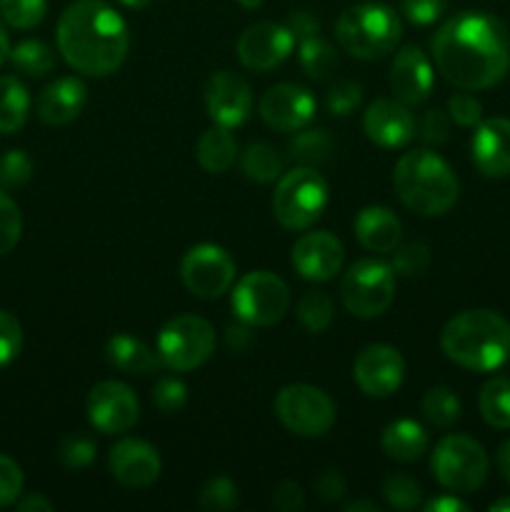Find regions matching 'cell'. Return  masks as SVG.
Instances as JSON below:
<instances>
[{
	"label": "cell",
	"mask_w": 510,
	"mask_h": 512,
	"mask_svg": "<svg viewBox=\"0 0 510 512\" xmlns=\"http://www.w3.org/2000/svg\"><path fill=\"white\" fill-rule=\"evenodd\" d=\"M433 58L443 78L460 90H485L510 68V38L495 15L465 10L433 35Z\"/></svg>",
	"instance_id": "6da1fadb"
},
{
	"label": "cell",
	"mask_w": 510,
	"mask_h": 512,
	"mask_svg": "<svg viewBox=\"0 0 510 512\" xmlns=\"http://www.w3.org/2000/svg\"><path fill=\"white\" fill-rule=\"evenodd\" d=\"M58 50L83 75L105 78L123 65L130 33L123 15L105 0H75L58 18Z\"/></svg>",
	"instance_id": "7a4b0ae2"
},
{
	"label": "cell",
	"mask_w": 510,
	"mask_h": 512,
	"mask_svg": "<svg viewBox=\"0 0 510 512\" xmlns=\"http://www.w3.org/2000/svg\"><path fill=\"white\" fill-rule=\"evenodd\" d=\"M440 348L455 365L490 373L510 358V323L495 310H463L445 323Z\"/></svg>",
	"instance_id": "3957f363"
},
{
	"label": "cell",
	"mask_w": 510,
	"mask_h": 512,
	"mask_svg": "<svg viewBox=\"0 0 510 512\" xmlns=\"http://www.w3.org/2000/svg\"><path fill=\"white\" fill-rule=\"evenodd\" d=\"M393 185L405 208L418 215H443L455 205L460 183L453 168L433 150H413L395 163Z\"/></svg>",
	"instance_id": "277c9868"
},
{
	"label": "cell",
	"mask_w": 510,
	"mask_h": 512,
	"mask_svg": "<svg viewBox=\"0 0 510 512\" xmlns=\"http://www.w3.org/2000/svg\"><path fill=\"white\" fill-rule=\"evenodd\" d=\"M403 35V23L393 8L380 3H360L343 10L335 23V38L345 53L360 60H380L393 53Z\"/></svg>",
	"instance_id": "5b68a950"
},
{
	"label": "cell",
	"mask_w": 510,
	"mask_h": 512,
	"mask_svg": "<svg viewBox=\"0 0 510 512\" xmlns=\"http://www.w3.org/2000/svg\"><path fill=\"white\" fill-rule=\"evenodd\" d=\"M328 205V183L315 168H295L280 175L273 193V213L283 228L308 230Z\"/></svg>",
	"instance_id": "8992f818"
},
{
	"label": "cell",
	"mask_w": 510,
	"mask_h": 512,
	"mask_svg": "<svg viewBox=\"0 0 510 512\" xmlns=\"http://www.w3.org/2000/svg\"><path fill=\"white\" fill-rule=\"evenodd\" d=\"M430 470L445 490L475 493L488 478V455L478 440L468 435H448L435 445Z\"/></svg>",
	"instance_id": "52a82bcc"
},
{
	"label": "cell",
	"mask_w": 510,
	"mask_h": 512,
	"mask_svg": "<svg viewBox=\"0 0 510 512\" xmlns=\"http://www.w3.org/2000/svg\"><path fill=\"white\" fill-rule=\"evenodd\" d=\"M230 305L240 323L250 328H268L283 320L290 308V290L283 278L268 270H253L235 283Z\"/></svg>",
	"instance_id": "ba28073f"
},
{
	"label": "cell",
	"mask_w": 510,
	"mask_h": 512,
	"mask_svg": "<svg viewBox=\"0 0 510 512\" xmlns=\"http://www.w3.org/2000/svg\"><path fill=\"white\" fill-rule=\"evenodd\" d=\"M340 298L355 318H378L393 305L395 273L383 260L365 258L348 268L340 283Z\"/></svg>",
	"instance_id": "9c48e42d"
},
{
	"label": "cell",
	"mask_w": 510,
	"mask_h": 512,
	"mask_svg": "<svg viewBox=\"0 0 510 512\" xmlns=\"http://www.w3.org/2000/svg\"><path fill=\"white\" fill-rule=\"evenodd\" d=\"M158 355L165 368L188 373L200 368L215 350V330L198 315H178L158 333Z\"/></svg>",
	"instance_id": "30bf717a"
},
{
	"label": "cell",
	"mask_w": 510,
	"mask_h": 512,
	"mask_svg": "<svg viewBox=\"0 0 510 512\" xmlns=\"http://www.w3.org/2000/svg\"><path fill=\"white\" fill-rule=\"evenodd\" d=\"M273 408L280 423L303 438H320L335 423V403L315 385H288L278 393Z\"/></svg>",
	"instance_id": "8fae6325"
},
{
	"label": "cell",
	"mask_w": 510,
	"mask_h": 512,
	"mask_svg": "<svg viewBox=\"0 0 510 512\" xmlns=\"http://www.w3.org/2000/svg\"><path fill=\"white\" fill-rule=\"evenodd\" d=\"M180 278L185 288L198 298H220L228 293L235 280V263L230 253L220 245L200 243L185 253L180 263Z\"/></svg>",
	"instance_id": "7c38bea8"
},
{
	"label": "cell",
	"mask_w": 510,
	"mask_h": 512,
	"mask_svg": "<svg viewBox=\"0 0 510 512\" xmlns=\"http://www.w3.org/2000/svg\"><path fill=\"white\" fill-rule=\"evenodd\" d=\"M140 418L138 398L118 380H103L88 395V420L103 435L128 433Z\"/></svg>",
	"instance_id": "4fadbf2b"
},
{
	"label": "cell",
	"mask_w": 510,
	"mask_h": 512,
	"mask_svg": "<svg viewBox=\"0 0 510 512\" xmlns=\"http://www.w3.org/2000/svg\"><path fill=\"white\" fill-rule=\"evenodd\" d=\"M355 385L370 398H390L403 385L405 360L395 348L383 343L360 350L353 365Z\"/></svg>",
	"instance_id": "5bb4252c"
},
{
	"label": "cell",
	"mask_w": 510,
	"mask_h": 512,
	"mask_svg": "<svg viewBox=\"0 0 510 512\" xmlns=\"http://www.w3.org/2000/svg\"><path fill=\"white\" fill-rule=\"evenodd\" d=\"M293 45L295 38L288 25L255 23L238 38V58L253 73H268L293 53Z\"/></svg>",
	"instance_id": "9a60e30c"
},
{
	"label": "cell",
	"mask_w": 510,
	"mask_h": 512,
	"mask_svg": "<svg viewBox=\"0 0 510 512\" xmlns=\"http://www.w3.org/2000/svg\"><path fill=\"white\" fill-rule=\"evenodd\" d=\"M260 118L280 133H295L305 128L315 115V98L308 88L295 83H278L260 98Z\"/></svg>",
	"instance_id": "2e32d148"
},
{
	"label": "cell",
	"mask_w": 510,
	"mask_h": 512,
	"mask_svg": "<svg viewBox=\"0 0 510 512\" xmlns=\"http://www.w3.org/2000/svg\"><path fill=\"white\" fill-rule=\"evenodd\" d=\"M205 108L218 125L238 128L248 120L250 108H253L250 85L230 70H218L205 83Z\"/></svg>",
	"instance_id": "e0dca14e"
},
{
	"label": "cell",
	"mask_w": 510,
	"mask_h": 512,
	"mask_svg": "<svg viewBox=\"0 0 510 512\" xmlns=\"http://www.w3.org/2000/svg\"><path fill=\"white\" fill-rule=\"evenodd\" d=\"M293 268L313 283H328L340 273L345 260L343 243L335 235L318 230V233H305L293 245Z\"/></svg>",
	"instance_id": "ac0fdd59"
},
{
	"label": "cell",
	"mask_w": 510,
	"mask_h": 512,
	"mask_svg": "<svg viewBox=\"0 0 510 512\" xmlns=\"http://www.w3.org/2000/svg\"><path fill=\"white\" fill-rule=\"evenodd\" d=\"M108 468L125 488H148L160 478V455L145 440L125 438L110 448Z\"/></svg>",
	"instance_id": "d6986e66"
},
{
	"label": "cell",
	"mask_w": 510,
	"mask_h": 512,
	"mask_svg": "<svg viewBox=\"0 0 510 512\" xmlns=\"http://www.w3.org/2000/svg\"><path fill=\"white\" fill-rule=\"evenodd\" d=\"M473 163L485 178H508L510 175V120L488 118L475 125L470 140Z\"/></svg>",
	"instance_id": "ffe728a7"
},
{
	"label": "cell",
	"mask_w": 510,
	"mask_h": 512,
	"mask_svg": "<svg viewBox=\"0 0 510 512\" xmlns=\"http://www.w3.org/2000/svg\"><path fill=\"white\" fill-rule=\"evenodd\" d=\"M363 128L368 140L380 148H403L415 138V118L400 100H375L365 110Z\"/></svg>",
	"instance_id": "44dd1931"
},
{
	"label": "cell",
	"mask_w": 510,
	"mask_h": 512,
	"mask_svg": "<svg viewBox=\"0 0 510 512\" xmlns=\"http://www.w3.org/2000/svg\"><path fill=\"white\" fill-rule=\"evenodd\" d=\"M390 90L403 105H420L433 90V65L415 45L400 50L390 68Z\"/></svg>",
	"instance_id": "7402d4cb"
},
{
	"label": "cell",
	"mask_w": 510,
	"mask_h": 512,
	"mask_svg": "<svg viewBox=\"0 0 510 512\" xmlns=\"http://www.w3.org/2000/svg\"><path fill=\"white\" fill-rule=\"evenodd\" d=\"M88 103V88L78 78H58L45 85L43 93L38 95V118L45 125H68L83 113Z\"/></svg>",
	"instance_id": "603a6c76"
},
{
	"label": "cell",
	"mask_w": 510,
	"mask_h": 512,
	"mask_svg": "<svg viewBox=\"0 0 510 512\" xmlns=\"http://www.w3.org/2000/svg\"><path fill=\"white\" fill-rule=\"evenodd\" d=\"M355 238L370 253H393L403 238L400 218L383 205H368L358 213L353 223Z\"/></svg>",
	"instance_id": "cb8c5ba5"
},
{
	"label": "cell",
	"mask_w": 510,
	"mask_h": 512,
	"mask_svg": "<svg viewBox=\"0 0 510 512\" xmlns=\"http://www.w3.org/2000/svg\"><path fill=\"white\" fill-rule=\"evenodd\" d=\"M105 358L113 368L123 370L130 375H148L163 365L160 355L150 350L143 340L133 338V335L118 333L108 340L105 345Z\"/></svg>",
	"instance_id": "d4e9b609"
},
{
	"label": "cell",
	"mask_w": 510,
	"mask_h": 512,
	"mask_svg": "<svg viewBox=\"0 0 510 512\" xmlns=\"http://www.w3.org/2000/svg\"><path fill=\"white\" fill-rule=\"evenodd\" d=\"M380 443H383V450L393 460H398V463H413V460H418L428 450V433H425V428L420 423L403 418L395 420V423H390L383 430Z\"/></svg>",
	"instance_id": "484cf974"
},
{
	"label": "cell",
	"mask_w": 510,
	"mask_h": 512,
	"mask_svg": "<svg viewBox=\"0 0 510 512\" xmlns=\"http://www.w3.org/2000/svg\"><path fill=\"white\" fill-rule=\"evenodd\" d=\"M195 155H198V163L203 165L208 173L220 175L235 163V158H238V140L230 133V128L215 123L213 128H208L198 138Z\"/></svg>",
	"instance_id": "4316f807"
},
{
	"label": "cell",
	"mask_w": 510,
	"mask_h": 512,
	"mask_svg": "<svg viewBox=\"0 0 510 512\" xmlns=\"http://www.w3.org/2000/svg\"><path fill=\"white\" fill-rule=\"evenodd\" d=\"M30 113L28 88L15 75H0V133H18Z\"/></svg>",
	"instance_id": "83f0119b"
},
{
	"label": "cell",
	"mask_w": 510,
	"mask_h": 512,
	"mask_svg": "<svg viewBox=\"0 0 510 512\" xmlns=\"http://www.w3.org/2000/svg\"><path fill=\"white\" fill-rule=\"evenodd\" d=\"M478 408L490 428L510 430V380L490 378L488 383L480 388Z\"/></svg>",
	"instance_id": "f1b7e54d"
},
{
	"label": "cell",
	"mask_w": 510,
	"mask_h": 512,
	"mask_svg": "<svg viewBox=\"0 0 510 512\" xmlns=\"http://www.w3.org/2000/svg\"><path fill=\"white\" fill-rule=\"evenodd\" d=\"M10 60L20 73L30 75V78H43V75L53 73L55 68V53L50 45L43 40H23L10 50Z\"/></svg>",
	"instance_id": "f546056e"
},
{
	"label": "cell",
	"mask_w": 510,
	"mask_h": 512,
	"mask_svg": "<svg viewBox=\"0 0 510 512\" xmlns=\"http://www.w3.org/2000/svg\"><path fill=\"white\" fill-rule=\"evenodd\" d=\"M300 65L308 78L325 80L338 68V55L328 40H323L320 35H310V38L300 40Z\"/></svg>",
	"instance_id": "4dcf8cb0"
},
{
	"label": "cell",
	"mask_w": 510,
	"mask_h": 512,
	"mask_svg": "<svg viewBox=\"0 0 510 512\" xmlns=\"http://www.w3.org/2000/svg\"><path fill=\"white\" fill-rule=\"evenodd\" d=\"M243 173L255 183H273L283 173V158L268 143H253L243 153Z\"/></svg>",
	"instance_id": "1f68e13d"
},
{
	"label": "cell",
	"mask_w": 510,
	"mask_h": 512,
	"mask_svg": "<svg viewBox=\"0 0 510 512\" xmlns=\"http://www.w3.org/2000/svg\"><path fill=\"white\" fill-rule=\"evenodd\" d=\"M423 415L438 428H450L460 418V400L445 385L430 388L423 398Z\"/></svg>",
	"instance_id": "d6a6232c"
},
{
	"label": "cell",
	"mask_w": 510,
	"mask_h": 512,
	"mask_svg": "<svg viewBox=\"0 0 510 512\" xmlns=\"http://www.w3.org/2000/svg\"><path fill=\"white\" fill-rule=\"evenodd\" d=\"M330 148H333V140H330L328 130L323 128H315V130H303V133L295 135L290 140V155L293 160L303 165H315V163H323L325 158L330 155Z\"/></svg>",
	"instance_id": "836d02e7"
},
{
	"label": "cell",
	"mask_w": 510,
	"mask_h": 512,
	"mask_svg": "<svg viewBox=\"0 0 510 512\" xmlns=\"http://www.w3.org/2000/svg\"><path fill=\"white\" fill-rule=\"evenodd\" d=\"M298 320L310 333H323L333 323V303L320 290H310L298 300Z\"/></svg>",
	"instance_id": "e575fe53"
},
{
	"label": "cell",
	"mask_w": 510,
	"mask_h": 512,
	"mask_svg": "<svg viewBox=\"0 0 510 512\" xmlns=\"http://www.w3.org/2000/svg\"><path fill=\"white\" fill-rule=\"evenodd\" d=\"M48 0H0V15L18 30H30L43 23Z\"/></svg>",
	"instance_id": "d590c367"
},
{
	"label": "cell",
	"mask_w": 510,
	"mask_h": 512,
	"mask_svg": "<svg viewBox=\"0 0 510 512\" xmlns=\"http://www.w3.org/2000/svg\"><path fill=\"white\" fill-rule=\"evenodd\" d=\"M383 495L390 508L415 510L423 498V488H420L418 480L408 478V475H390L383 485Z\"/></svg>",
	"instance_id": "8d00e7d4"
},
{
	"label": "cell",
	"mask_w": 510,
	"mask_h": 512,
	"mask_svg": "<svg viewBox=\"0 0 510 512\" xmlns=\"http://www.w3.org/2000/svg\"><path fill=\"white\" fill-rule=\"evenodd\" d=\"M20 233H23V215H20V208L0 188V258L8 255L18 245Z\"/></svg>",
	"instance_id": "74e56055"
},
{
	"label": "cell",
	"mask_w": 510,
	"mask_h": 512,
	"mask_svg": "<svg viewBox=\"0 0 510 512\" xmlns=\"http://www.w3.org/2000/svg\"><path fill=\"white\" fill-rule=\"evenodd\" d=\"M430 265V250L425 243H408L398 245L390 260V268L393 273L405 275V278H415V275H423Z\"/></svg>",
	"instance_id": "f35d334b"
},
{
	"label": "cell",
	"mask_w": 510,
	"mask_h": 512,
	"mask_svg": "<svg viewBox=\"0 0 510 512\" xmlns=\"http://www.w3.org/2000/svg\"><path fill=\"white\" fill-rule=\"evenodd\" d=\"M188 403V388H185L183 380L178 378H160L153 388V405L163 415H175L185 408Z\"/></svg>",
	"instance_id": "ab89813d"
},
{
	"label": "cell",
	"mask_w": 510,
	"mask_h": 512,
	"mask_svg": "<svg viewBox=\"0 0 510 512\" xmlns=\"http://www.w3.org/2000/svg\"><path fill=\"white\" fill-rule=\"evenodd\" d=\"M200 505L208 512H225L238 505V488L230 478H213L200 490Z\"/></svg>",
	"instance_id": "60d3db41"
},
{
	"label": "cell",
	"mask_w": 510,
	"mask_h": 512,
	"mask_svg": "<svg viewBox=\"0 0 510 512\" xmlns=\"http://www.w3.org/2000/svg\"><path fill=\"white\" fill-rule=\"evenodd\" d=\"M33 173V160L28 158L25 150H8L0 155V188H20L30 180Z\"/></svg>",
	"instance_id": "b9f144b4"
},
{
	"label": "cell",
	"mask_w": 510,
	"mask_h": 512,
	"mask_svg": "<svg viewBox=\"0 0 510 512\" xmlns=\"http://www.w3.org/2000/svg\"><path fill=\"white\" fill-rule=\"evenodd\" d=\"M23 348V328L20 320L8 310H0V368L13 363Z\"/></svg>",
	"instance_id": "7bdbcfd3"
},
{
	"label": "cell",
	"mask_w": 510,
	"mask_h": 512,
	"mask_svg": "<svg viewBox=\"0 0 510 512\" xmlns=\"http://www.w3.org/2000/svg\"><path fill=\"white\" fill-rule=\"evenodd\" d=\"M360 98H363V88L355 80H340L330 88L328 93V110L338 118H345V115L353 113L360 105Z\"/></svg>",
	"instance_id": "ee69618b"
},
{
	"label": "cell",
	"mask_w": 510,
	"mask_h": 512,
	"mask_svg": "<svg viewBox=\"0 0 510 512\" xmlns=\"http://www.w3.org/2000/svg\"><path fill=\"white\" fill-rule=\"evenodd\" d=\"M23 493V470L13 458L0 453V510L13 505Z\"/></svg>",
	"instance_id": "f6af8a7d"
},
{
	"label": "cell",
	"mask_w": 510,
	"mask_h": 512,
	"mask_svg": "<svg viewBox=\"0 0 510 512\" xmlns=\"http://www.w3.org/2000/svg\"><path fill=\"white\" fill-rule=\"evenodd\" d=\"M95 458V443L90 438H83V435H70V438L63 440L60 445V460H63L65 468L80 470L88 468Z\"/></svg>",
	"instance_id": "bcb514c9"
},
{
	"label": "cell",
	"mask_w": 510,
	"mask_h": 512,
	"mask_svg": "<svg viewBox=\"0 0 510 512\" xmlns=\"http://www.w3.org/2000/svg\"><path fill=\"white\" fill-rule=\"evenodd\" d=\"M448 113L463 128H475L483 120V105L475 95H470V90H465V93H455L448 100Z\"/></svg>",
	"instance_id": "7dc6e473"
},
{
	"label": "cell",
	"mask_w": 510,
	"mask_h": 512,
	"mask_svg": "<svg viewBox=\"0 0 510 512\" xmlns=\"http://www.w3.org/2000/svg\"><path fill=\"white\" fill-rule=\"evenodd\" d=\"M448 0H403V13L410 23L430 25L445 13Z\"/></svg>",
	"instance_id": "c3c4849f"
},
{
	"label": "cell",
	"mask_w": 510,
	"mask_h": 512,
	"mask_svg": "<svg viewBox=\"0 0 510 512\" xmlns=\"http://www.w3.org/2000/svg\"><path fill=\"white\" fill-rule=\"evenodd\" d=\"M415 128H418V135L428 145H443L450 133V123L443 110H428Z\"/></svg>",
	"instance_id": "681fc988"
},
{
	"label": "cell",
	"mask_w": 510,
	"mask_h": 512,
	"mask_svg": "<svg viewBox=\"0 0 510 512\" xmlns=\"http://www.w3.org/2000/svg\"><path fill=\"white\" fill-rule=\"evenodd\" d=\"M315 493L325 503H335L345 495V478L338 470H323V473L315 478Z\"/></svg>",
	"instance_id": "f907efd6"
},
{
	"label": "cell",
	"mask_w": 510,
	"mask_h": 512,
	"mask_svg": "<svg viewBox=\"0 0 510 512\" xmlns=\"http://www.w3.org/2000/svg\"><path fill=\"white\" fill-rule=\"evenodd\" d=\"M303 503V490H300V485L293 483V480H285V483H280L278 488H275L273 505L280 512H295L303 508Z\"/></svg>",
	"instance_id": "816d5d0a"
},
{
	"label": "cell",
	"mask_w": 510,
	"mask_h": 512,
	"mask_svg": "<svg viewBox=\"0 0 510 512\" xmlns=\"http://www.w3.org/2000/svg\"><path fill=\"white\" fill-rule=\"evenodd\" d=\"M288 30L293 33L295 40H305L310 38V35H320V23L318 18H315L313 13H308V10H295V13H290L288 18Z\"/></svg>",
	"instance_id": "f5cc1de1"
},
{
	"label": "cell",
	"mask_w": 510,
	"mask_h": 512,
	"mask_svg": "<svg viewBox=\"0 0 510 512\" xmlns=\"http://www.w3.org/2000/svg\"><path fill=\"white\" fill-rule=\"evenodd\" d=\"M428 512H468L470 508L458 498H450V495H443V498H435L430 503L423 505Z\"/></svg>",
	"instance_id": "db71d44e"
},
{
	"label": "cell",
	"mask_w": 510,
	"mask_h": 512,
	"mask_svg": "<svg viewBox=\"0 0 510 512\" xmlns=\"http://www.w3.org/2000/svg\"><path fill=\"white\" fill-rule=\"evenodd\" d=\"M250 325H238V328H228V345L235 350H245L250 345V340H253V335H250Z\"/></svg>",
	"instance_id": "11a10c76"
},
{
	"label": "cell",
	"mask_w": 510,
	"mask_h": 512,
	"mask_svg": "<svg viewBox=\"0 0 510 512\" xmlns=\"http://www.w3.org/2000/svg\"><path fill=\"white\" fill-rule=\"evenodd\" d=\"M15 505H18L20 512H33V510L50 512L53 510V503H50V500H45L43 495H38V493L28 495V498H23V500H15Z\"/></svg>",
	"instance_id": "9f6ffc18"
},
{
	"label": "cell",
	"mask_w": 510,
	"mask_h": 512,
	"mask_svg": "<svg viewBox=\"0 0 510 512\" xmlns=\"http://www.w3.org/2000/svg\"><path fill=\"white\" fill-rule=\"evenodd\" d=\"M495 463H498V470L500 475H503V480H508L510 483V440H505V443L498 448Z\"/></svg>",
	"instance_id": "6f0895ef"
},
{
	"label": "cell",
	"mask_w": 510,
	"mask_h": 512,
	"mask_svg": "<svg viewBox=\"0 0 510 512\" xmlns=\"http://www.w3.org/2000/svg\"><path fill=\"white\" fill-rule=\"evenodd\" d=\"M10 58V38H8V30H5V20L0 15V65Z\"/></svg>",
	"instance_id": "680465c9"
},
{
	"label": "cell",
	"mask_w": 510,
	"mask_h": 512,
	"mask_svg": "<svg viewBox=\"0 0 510 512\" xmlns=\"http://www.w3.org/2000/svg\"><path fill=\"white\" fill-rule=\"evenodd\" d=\"M345 512H353V510H368V512H378V505L373 503H348L343 508Z\"/></svg>",
	"instance_id": "91938a15"
},
{
	"label": "cell",
	"mask_w": 510,
	"mask_h": 512,
	"mask_svg": "<svg viewBox=\"0 0 510 512\" xmlns=\"http://www.w3.org/2000/svg\"><path fill=\"white\" fill-rule=\"evenodd\" d=\"M490 510H493V512H510V495H508V498H503V500H498V503L490 505Z\"/></svg>",
	"instance_id": "94428289"
},
{
	"label": "cell",
	"mask_w": 510,
	"mask_h": 512,
	"mask_svg": "<svg viewBox=\"0 0 510 512\" xmlns=\"http://www.w3.org/2000/svg\"><path fill=\"white\" fill-rule=\"evenodd\" d=\"M120 3L125 5V8H133V10H140L145 8V5L150 3V0H120Z\"/></svg>",
	"instance_id": "6125c7cd"
},
{
	"label": "cell",
	"mask_w": 510,
	"mask_h": 512,
	"mask_svg": "<svg viewBox=\"0 0 510 512\" xmlns=\"http://www.w3.org/2000/svg\"><path fill=\"white\" fill-rule=\"evenodd\" d=\"M238 3L243 5V8L255 10V8H260V5H263V0H238Z\"/></svg>",
	"instance_id": "be15d7a7"
}]
</instances>
